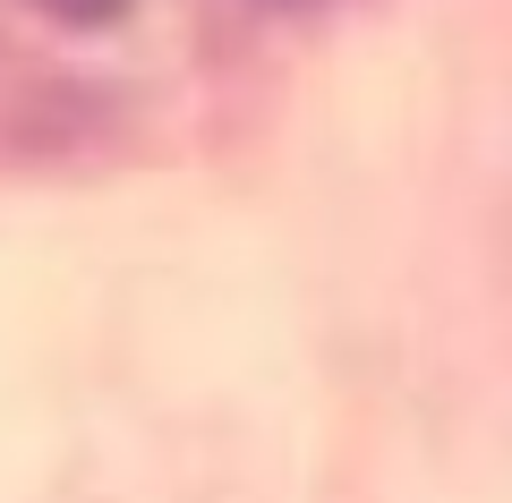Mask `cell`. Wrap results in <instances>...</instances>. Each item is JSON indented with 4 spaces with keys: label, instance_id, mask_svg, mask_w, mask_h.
<instances>
[{
    "label": "cell",
    "instance_id": "1",
    "mask_svg": "<svg viewBox=\"0 0 512 503\" xmlns=\"http://www.w3.org/2000/svg\"><path fill=\"white\" fill-rule=\"evenodd\" d=\"M43 18H60V26H111V18H128V0H35Z\"/></svg>",
    "mask_w": 512,
    "mask_h": 503
}]
</instances>
